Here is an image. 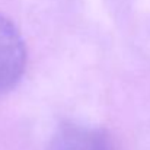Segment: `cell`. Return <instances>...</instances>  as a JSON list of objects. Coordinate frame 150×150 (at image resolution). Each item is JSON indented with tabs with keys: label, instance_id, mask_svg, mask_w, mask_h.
<instances>
[{
	"label": "cell",
	"instance_id": "7a4b0ae2",
	"mask_svg": "<svg viewBox=\"0 0 150 150\" xmlns=\"http://www.w3.org/2000/svg\"><path fill=\"white\" fill-rule=\"evenodd\" d=\"M48 150H115V146L102 128L66 124L51 139Z\"/></svg>",
	"mask_w": 150,
	"mask_h": 150
},
{
	"label": "cell",
	"instance_id": "6da1fadb",
	"mask_svg": "<svg viewBox=\"0 0 150 150\" xmlns=\"http://www.w3.org/2000/svg\"><path fill=\"white\" fill-rule=\"evenodd\" d=\"M26 66L25 42L16 26L0 15V95L15 88Z\"/></svg>",
	"mask_w": 150,
	"mask_h": 150
}]
</instances>
